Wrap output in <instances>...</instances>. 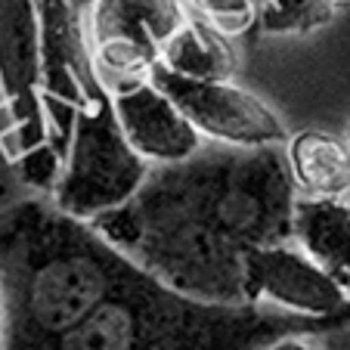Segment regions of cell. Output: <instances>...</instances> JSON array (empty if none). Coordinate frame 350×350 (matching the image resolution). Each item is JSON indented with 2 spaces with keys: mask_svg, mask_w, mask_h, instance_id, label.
Masks as SVG:
<instances>
[{
  "mask_svg": "<svg viewBox=\"0 0 350 350\" xmlns=\"http://www.w3.org/2000/svg\"><path fill=\"white\" fill-rule=\"evenodd\" d=\"M40 10V103L50 143L66 159L78 109L106 90L96 78L90 40L72 0H38Z\"/></svg>",
  "mask_w": 350,
  "mask_h": 350,
  "instance_id": "5b68a950",
  "label": "cell"
},
{
  "mask_svg": "<svg viewBox=\"0 0 350 350\" xmlns=\"http://www.w3.org/2000/svg\"><path fill=\"white\" fill-rule=\"evenodd\" d=\"M152 167L146 165L124 139L112 109V96L103 90L84 109H78L72 137L62 159V174L53 196V208L81 224L127 205Z\"/></svg>",
  "mask_w": 350,
  "mask_h": 350,
  "instance_id": "3957f363",
  "label": "cell"
},
{
  "mask_svg": "<svg viewBox=\"0 0 350 350\" xmlns=\"http://www.w3.org/2000/svg\"><path fill=\"white\" fill-rule=\"evenodd\" d=\"M335 0H264L258 25L267 34H310L335 19Z\"/></svg>",
  "mask_w": 350,
  "mask_h": 350,
  "instance_id": "4fadbf2b",
  "label": "cell"
},
{
  "mask_svg": "<svg viewBox=\"0 0 350 350\" xmlns=\"http://www.w3.org/2000/svg\"><path fill=\"white\" fill-rule=\"evenodd\" d=\"M347 139H350V127H347Z\"/></svg>",
  "mask_w": 350,
  "mask_h": 350,
  "instance_id": "d6986e66",
  "label": "cell"
},
{
  "mask_svg": "<svg viewBox=\"0 0 350 350\" xmlns=\"http://www.w3.org/2000/svg\"><path fill=\"white\" fill-rule=\"evenodd\" d=\"M285 165L301 198H347L350 139L325 131H301L288 137Z\"/></svg>",
  "mask_w": 350,
  "mask_h": 350,
  "instance_id": "8fae6325",
  "label": "cell"
},
{
  "mask_svg": "<svg viewBox=\"0 0 350 350\" xmlns=\"http://www.w3.org/2000/svg\"><path fill=\"white\" fill-rule=\"evenodd\" d=\"M260 350H319V347L313 341H307V338H279V341L267 344Z\"/></svg>",
  "mask_w": 350,
  "mask_h": 350,
  "instance_id": "2e32d148",
  "label": "cell"
},
{
  "mask_svg": "<svg viewBox=\"0 0 350 350\" xmlns=\"http://www.w3.org/2000/svg\"><path fill=\"white\" fill-rule=\"evenodd\" d=\"M13 167L22 177V183H28L31 189L53 192L56 183H59V174H62V152L46 139V143H38V146H31L28 152H22L19 159L13 161Z\"/></svg>",
  "mask_w": 350,
  "mask_h": 350,
  "instance_id": "9a60e30c",
  "label": "cell"
},
{
  "mask_svg": "<svg viewBox=\"0 0 350 350\" xmlns=\"http://www.w3.org/2000/svg\"><path fill=\"white\" fill-rule=\"evenodd\" d=\"M0 146L19 159L46 143V115L40 103V10L38 0H0Z\"/></svg>",
  "mask_w": 350,
  "mask_h": 350,
  "instance_id": "8992f818",
  "label": "cell"
},
{
  "mask_svg": "<svg viewBox=\"0 0 350 350\" xmlns=\"http://www.w3.org/2000/svg\"><path fill=\"white\" fill-rule=\"evenodd\" d=\"M183 0H90V56L106 90L146 81L171 34L186 22Z\"/></svg>",
  "mask_w": 350,
  "mask_h": 350,
  "instance_id": "277c9868",
  "label": "cell"
},
{
  "mask_svg": "<svg viewBox=\"0 0 350 350\" xmlns=\"http://www.w3.org/2000/svg\"><path fill=\"white\" fill-rule=\"evenodd\" d=\"M149 183L242 252L291 242L297 192L276 146L192 155L180 165L152 167Z\"/></svg>",
  "mask_w": 350,
  "mask_h": 350,
  "instance_id": "7a4b0ae2",
  "label": "cell"
},
{
  "mask_svg": "<svg viewBox=\"0 0 350 350\" xmlns=\"http://www.w3.org/2000/svg\"><path fill=\"white\" fill-rule=\"evenodd\" d=\"M347 202H350V192H347Z\"/></svg>",
  "mask_w": 350,
  "mask_h": 350,
  "instance_id": "ffe728a7",
  "label": "cell"
},
{
  "mask_svg": "<svg viewBox=\"0 0 350 350\" xmlns=\"http://www.w3.org/2000/svg\"><path fill=\"white\" fill-rule=\"evenodd\" d=\"M87 226L174 295L208 307H248L242 288L245 252L149 177L127 205L99 214Z\"/></svg>",
  "mask_w": 350,
  "mask_h": 350,
  "instance_id": "6da1fadb",
  "label": "cell"
},
{
  "mask_svg": "<svg viewBox=\"0 0 350 350\" xmlns=\"http://www.w3.org/2000/svg\"><path fill=\"white\" fill-rule=\"evenodd\" d=\"M112 109L124 139L149 167L180 165L198 155L205 139L186 121V115L174 106V99L152 81H133V84L109 90Z\"/></svg>",
  "mask_w": 350,
  "mask_h": 350,
  "instance_id": "9c48e42d",
  "label": "cell"
},
{
  "mask_svg": "<svg viewBox=\"0 0 350 350\" xmlns=\"http://www.w3.org/2000/svg\"><path fill=\"white\" fill-rule=\"evenodd\" d=\"M183 3L192 16L211 22L226 38L254 28L260 10H264V0H183Z\"/></svg>",
  "mask_w": 350,
  "mask_h": 350,
  "instance_id": "5bb4252c",
  "label": "cell"
},
{
  "mask_svg": "<svg viewBox=\"0 0 350 350\" xmlns=\"http://www.w3.org/2000/svg\"><path fill=\"white\" fill-rule=\"evenodd\" d=\"M7 347V304H3V295H0V350Z\"/></svg>",
  "mask_w": 350,
  "mask_h": 350,
  "instance_id": "e0dca14e",
  "label": "cell"
},
{
  "mask_svg": "<svg viewBox=\"0 0 350 350\" xmlns=\"http://www.w3.org/2000/svg\"><path fill=\"white\" fill-rule=\"evenodd\" d=\"M149 81L174 99L202 139H214L226 149H270L288 143L282 118L236 81H186L161 66L152 68Z\"/></svg>",
  "mask_w": 350,
  "mask_h": 350,
  "instance_id": "52a82bcc",
  "label": "cell"
},
{
  "mask_svg": "<svg viewBox=\"0 0 350 350\" xmlns=\"http://www.w3.org/2000/svg\"><path fill=\"white\" fill-rule=\"evenodd\" d=\"M159 66L186 81H232L239 59L224 31L189 13L165 44Z\"/></svg>",
  "mask_w": 350,
  "mask_h": 350,
  "instance_id": "7c38bea8",
  "label": "cell"
},
{
  "mask_svg": "<svg viewBox=\"0 0 350 350\" xmlns=\"http://www.w3.org/2000/svg\"><path fill=\"white\" fill-rule=\"evenodd\" d=\"M291 242L301 245L329 276L350 291V202L301 198L295 202Z\"/></svg>",
  "mask_w": 350,
  "mask_h": 350,
  "instance_id": "30bf717a",
  "label": "cell"
},
{
  "mask_svg": "<svg viewBox=\"0 0 350 350\" xmlns=\"http://www.w3.org/2000/svg\"><path fill=\"white\" fill-rule=\"evenodd\" d=\"M242 288L248 307L273 304L313 319L332 317L350 301V291L295 242L245 248Z\"/></svg>",
  "mask_w": 350,
  "mask_h": 350,
  "instance_id": "ba28073f",
  "label": "cell"
},
{
  "mask_svg": "<svg viewBox=\"0 0 350 350\" xmlns=\"http://www.w3.org/2000/svg\"><path fill=\"white\" fill-rule=\"evenodd\" d=\"M335 3H338V7H341V3H350V0H335Z\"/></svg>",
  "mask_w": 350,
  "mask_h": 350,
  "instance_id": "ac0fdd59",
  "label": "cell"
}]
</instances>
